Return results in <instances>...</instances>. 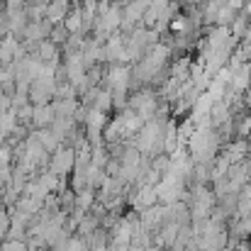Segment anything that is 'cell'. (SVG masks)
Instances as JSON below:
<instances>
[{"instance_id": "cell-1", "label": "cell", "mask_w": 251, "mask_h": 251, "mask_svg": "<svg viewBox=\"0 0 251 251\" xmlns=\"http://www.w3.org/2000/svg\"><path fill=\"white\" fill-rule=\"evenodd\" d=\"M76 159H78V154H76L74 147H61L56 154H51L49 171L54 176H59V178H69L74 173V168H76Z\"/></svg>"}, {"instance_id": "cell-2", "label": "cell", "mask_w": 251, "mask_h": 251, "mask_svg": "<svg viewBox=\"0 0 251 251\" xmlns=\"http://www.w3.org/2000/svg\"><path fill=\"white\" fill-rule=\"evenodd\" d=\"M5 10H7V7H5ZM7 17H10V37H15V39L22 42L25 29H27V25H29L27 10H25V7H20V10H7Z\"/></svg>"}, {"instance_id": "cell-3", "label": "cell", "mask_w": 251, "mask_h": 251, "mask_svg": "<svg viewBox=\"0 0 251 251\" xmlns=\"http://www.w3.org/2000/svg\"><path fill=\"white\" fill-rule=\"evenodd\" d=\"M56 122V112L54 105H37L34 107V117H32V129H49Z\"/></svg>"}, {"instance_id": "cell-4", "label": "cell", "mask_w": 251, "mask_h": 251, "mask_svg": "<svg viewBox=\"0 0 251 251\" xmlns=\"http://www.w3.org/2000/svg\"><path fill=\"white\" fill-rule=\"evenodd\" d=\"M71 7H74V0H54L47 5V20L51 25H61L66 15L71 12Z\"/></svg>"}, {"instance_id": "cell-5", "label": "cell", "mask_w": 251, "mask_h": 251, "mask_svg": "<svg viewBox=\"0 0 251 251\" xmlns=\"http://www.w3.org/2000/svg\"><path fill=\"white\" fill-rule=\"evenodd\" d=\"M54 112L56 117H76L78 107H81V98H64V100H54Z\"/></svg>"}, {"instance_id": "cell-6", "label": "cell", "mask_w": 251, "mask_h": 251, "mask_svg": "<svg viewBox=\"0 0 251 251\" xmlns=\"http://www.w3.org/2000/svg\"><path fill=\"white\" fill-rule=\"evenodd\" d=\"M37 134H39V142H42V147H44L47 154H56V151L64 147L61 139H59L51 129H37Z\"/></svg>"}, {"instance_id": "cell-7", "label": "cell", "mask_w": 251, "mask_h": 251, "mask_svg": "<svg viewBox=\"0 0 251 251\" xmlns=\"http://www.w3.org/2000/svg\"><path fill=\"white\" fill-rule=\"evenodd\" d=\"M15 110V117H17V125H22V127H27V129H32V117H34V105L32 102H27V105H22V107H12Z\"/></svg>"}, {"instance_id": "cell-8", "label": "cell", "mask_w": 251, "mask_h": 251, "mask_svg": "<svg viewBox=\"0 0 251 251\" xmlns=\"http://www.w3.org/2000/svg\"><path fill=\"white\" fill-rule=\"evenodd\" d=\"M69 39H71V32L66 29V25H64V22H61V25H54V27H51V34H49V42H54L56 47H61V49H64Z\"/></svg>"}, {"instance_id": "cell-9", "label": "cell", "mask_w": 251, "mask_h": 251, "mask_svg": "<svg viewBox=\"0 0 251 251\" xmlns=\"http://www.w3.org/2000/svg\"><path fill=\"white\" fill-rule=\"evenodd\" d=\"M17 127V117H15V110H7L5 115H0V134L2 139H7Z\"/></svg>"}, {"instance_id": "cell-10", "label": "cell", "mask_w": 251, "mask_h": 251, "mask_svg": "<svg viewBox=\"0 0 251 251\" xmlns=\"http://www.w3.org/2000/svg\"><path fill=\"white\" fill-rule=\"evenodd\" d=\"M10 227H12V217H10V212H7V207H5V210H0V242L7 239Z\"/></svg>"}, {"instance_id": "cell-11", "label": "cell", "mask_w": 251, "mask_h": 251, "mask_svg": "<svg viewBox=\"0 0 251 251\" xmlns=\"http://www.w3.org/2000/svg\"><path fill=\"white\" fill-rule=\"evenodd\" d=\"M2 144H5V139H2V134H0V147H2Z\"/></svg>"}]
</instances>
